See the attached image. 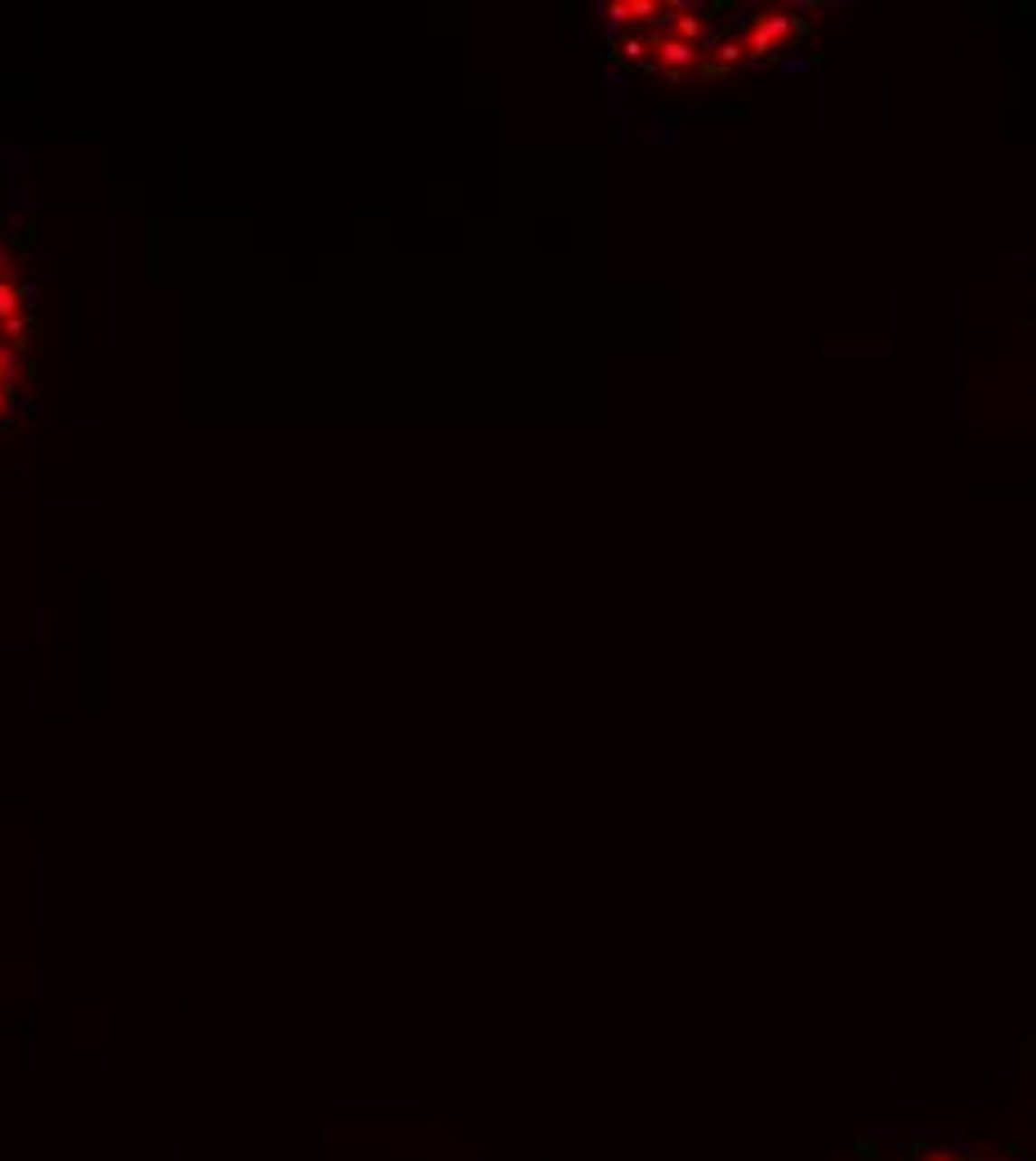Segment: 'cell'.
Masks as SVG:
<instances>
[{
	"instance_id": "cell-1",
	"label": "cell",
	"mask_w": 1036,
	"mask_h": 1161,
	"mask_svg": "<svg viewBox=\"0 0 1036 1161\" xmlns=\"http://www.w3.org/2000/svg\"><path fill=\"white\" fill-rule=\"evenodd\" d=\"M36 349V269L27 260V232L0 197V425H9L27 398Z\"/></svg>"
},
{
	"instance_id": "cell-2",
	"label": "cell",
	"mask_w": 1036,
	"mask_h": 1161,
	"mask_svg": "<svg viewBox=\"0 0 1036 1161\" xmlns=\"http://www.w3.org/2000/svg\"><path fill=\"white\" fill-rule=\"evenodd\" d=\"M867 1161H1036V1157L983 1148V1144L965 1139L956 1130H943V1135H902V1139H893L889 1153H867Z\"/></svg>"
}]
</instances>
